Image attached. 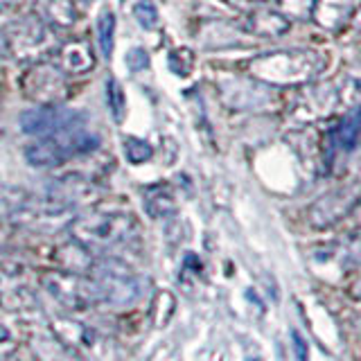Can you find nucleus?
<instances>
[{
  "mask_svg": "<svg viewBox=\"0 0 361 361\" xmlns=\"http://www.w3.org/2000/svg\"><path fill=\"white\" fill-rule=\"evenodd\" d=\"M127 66L131 73L147 71V68H149V54H147L145 48H131L127 52Z\"/></svg>",
  "mask_w": 361,
  "mask_h": 361,
  "instance_id": "24",
  "label": "nucleus"
},
{
  "mask_svg": "<svg viewBox=\"0 0 361 361\" xmlns=\"http://www.w3.org/2000/svg\"><path fill=\"white\" fill-rule=\"evenodd\" d=\"M68 233L90 253H106L133 242L140 224L124 210H86L68 224Z\"/></svg>",
  "mask_w": 361,
  "mask_h": 361,
  "instance_id": "2",
  "label": "nucleus"
},
{
  "mask_svg": "<svg viewBox=\"0 0 361 361\" xmlns=\"http://www.w3.org/2000/svg\"><path fill=\"white\" fill-rule=\"evenodd\" d=\"M88 276H93V280L97 282L102 302L124 307V305H131L140 298L138 278H135L122 262H116V259L93 262Z\"/></svg>",
  "mask_w": 361,
  "mask_h": 361,
  "instance_id": "5",
  "label": "nucleus"
},
{
  "mask_svg": "<svg viewBox=\"0 0 361 361\" xmlns=\"http://www.w3.org/2000/svg\"><path fill=\"white\" fill-rule=\"evenodd\" d=\"M293 336V350H296V355H298V361H307L310 355H307V343L302 341V336L298 332H291Z\"/></svg>",
  "mask_w": 361,
  "mask_h": 361,
  "instance_id": "25",
  "label": "nucleus"
},
{
  "mask_svg": "<svg viewBox=\"0 0 361 361\" xmlns=\"http://www.w3.org/2000/svg\"><path fill=\"white\" fill-rule=\"evenodd\" d=\"M56 66L61 68L66 75H84L95 68V52L90 43L84 39L66 41L59 50H56Z\"/></svg>",
  "mask_w": 361,
  "mask_h": 361,
  "instance_id": "10",
  "label": "nucleus"
},
{
  "mask_svg": "<svg viewBox=\"0 0 361 361\" xmlns=\"http://www.w3.org/2000/svg\"><path fill=\"white\" fill-rule=\"evenodd\" d=\"M133 16L138 20V25L147 32H152L158 25V11L152 0H138L133 5Z\"/></svg>",
  "mask_w": 361,
  "mask_h": 361,
  "instance_id": "21",
  "label": "nucleus"
},
{
  "mask_svg": "<svg viewBox=\"0 0 361 361\" xmlns=\"http://www.w3.org/2000/svg\"><path fill=\"white\" fill-rule=\"evenodd\" d=\"M355 289H361V282H359V285H357ZM355 296H357V298H361V291H355Z\"/></svg>",
  "mask_w": 361,
  "mask_h": 361,
  "instance_id": "29",
  "label": "nucleus"
},
{
  "mask_svg": "<svg viewBox=\"0 0 361 361\" xmlns=\"http://www.w3.org/2000/svg\"><path fill=\"white\" fill-rule=\"evenodd\" d=\"M350 23H353V27L357 32H361V5L353 9V16H350Z\"/></svg>",
  "mask_w": 361,
  "mask_h": 361,
  "instance_id": "26",
  "label": "nucleus"
},
{
  "mask_svg": "<svg viewBox=\"0 0 361 361\" xmlns=\"http://www.w3.org/2000/svg\"><path fill=\"white\" fill-rule=\"evenodd\" d=\"M291 30V20L282 14L280 9H269V7H257L248 11L246 16V32L255 34L262 39H278L285 37Z\"/></svg>",
  "mask_w": 361,
  "mask_h": 361,
  "instance_id": "11",
  "label": "nucleus"
},
{
  "mask_svg": "<svg viewBox=\"0 0 361 361\" xmlns=\"http://www.w3.org/2000/svg\"><path fill=\"white\" fill-rule=\"evenodd\" d=\"M7 52L18 61H34L45 52L50 43V25H45L39 14L23 16L9 23L3 34Z\"/></svg>",
  "mask_w": 361,
  "mask_h": 361,
  "instance_id": "6",
  "label": "nucleus"
},
{
  "mask_svg": "<svg viewBox=\"0 0 361 361\" xmlns=\"http://www.w3.org/2000/svg\"><path fill=\"white\" fill-rule=\"evenodd\" d=\"M11 3H14V0H0V11H5Z\"/></svg>",
  "mask_w": 361,
  "mask_h": 361,
  "instance_id": "28",
  "label": "nucleus"
},
{
  "mask_svg": "<svg viewBox=\"0 0 361 361\" xmlns=\"http://www.w3.org/2000/svg\"><path fill=\"white\" fill-rule=\"evenodd\" d=\"M325 61H327L325 56L316 50H305V48L274 50L248 61V75L255 82L271 88L310 86L323 73Z\"/></svg>",
  "mask_w": 361,
  "mask_h": 361,
  "instance_id": "1",
  "label": "nucleus"
},
{
  "mask_svg": "<svg viewBox=\"0 0 361 361\" xmlns=\"http://www.w3.org/2000/svg\"><path fill=\"white\" fill-rule=\"evenodd\" d=\"M43 289L71 312H84L102 302V293L93 276L75 274V271H45L41 276Z\"/></svg>",
  "mask_w": 361,
  "mask_h": 361,
  "instance_id": "4",
  "label": "nucleus"
},
{
  "mask_svg": "<svg viewBox=\"0 0 361 361\" xmlns=\"http://www.w3.org/2000/svg\"><path fill=\"white\" fill-rule=\"evenodd\" d=\"M353 3L350 0H314L312 20L323 30L336 32L341 30L345 23H350L353 16Z\"/></svg>",
  "mask_w": 361,
  "mask_h": 361,
  "instance_id": "13",
  "label": "nucleus"
},
{
  "mask_svg": "<svg viewBox=\"0 0 361 361\" xmlns=\"http://www.w3.org/2000/svg\"><path fill=\"white\" fill-rule=\"evenodd\" d=\"M142 206L147 210V214L154 219H167L172 217L176 212V197L169 185L165 183H158L145 190L142 195Z\"/></svg>",
  "mask_w": 361,
  "mask_h": 361,
  "instance_id": "15",
  "label": "nucleus"
},
{
  "mask_svg": "<svg viewBox=\"0 0 361 361\" xmlns=\"http://www.w3.org/2000/svg\"><path fill=\"white\" fill-rule=\"evenodd\" d=\"M84 3H86V5H88V3H93V0H84Z\"/></svg>",
  "mask_w": 361,
  "mask_h": 361,
  "instance_id": "31",
  "label": "nucleus"
},
{
  "mask_svg": "<svg viewBox=\"0 0 361 361\" xmlns=\"http://www.w3.org/2000/svg\"><path fill=\"white\" fill-rule=\"evenodd\" d=\"M37 14L45 25L56 30H68L77 20V7L73 0H39Z\"/></svg>",
  "mask_w": 361,
  "mask_h": 361,
  "instance_id": "14",
  "label": "nucleus"
},
{
  "mask_svg": "<svg viewBox=\"0 0 361 361\" xmlns=\"http://www.w3.org/2000/svg\"><path fill=\"white\" fill-rule=\"evenodd\" d=\"M361 203V180L341 185L327 195L319 197L307 208V224L316 231L332 228L334 224L345 219Z\"/></svg>",
  "mask_w": 361,
  "mask_h": 361,
  "instance_id": "8",
  "label": "nucleus"
},
{
  "mask_svg": "<svg viewBox=\"0 0 361 361\" xmlns=\"http://www.w3.org/2000/svg\"><path fill=\"white\" fill-rule=\"evenodd\" d=\"M359 135H361V106L350 111L348 116L327 133V158L353 152Z\"/></svg>",
  "mask_w": 361,
  "mask_h": 361,
  "instance_id": "12",
  "label": "nucleus"
},
{
  "mask_svg": "<svg viewBox=\"0 0 361 361\" xmlns=\"http://www.w3.org/2000/svg\"><path fill=\"white\" fill-rule=\"evenodd\" d=\"M116 14H113L111 9H104L97 18V39H99V48H102V54L109 56L113 54V45H116Z\"/></svg>",
  "mask_w": 361,
  "mask_h": 361,
  "instance_id": "17",
  "label": "nucleus"
},
{
  "mask_svg": "<svg viewBox=\"0 0 361 361\" xmlns=\"http://www.w3.org/2000/svg\"><path fill=\"white\" fill-rule=\"evenodd\" d=\"M235 3H240V5H264V3H269V0H235Z\"/></svg>",
  "mask_w": 361,
  "mask_h": 361,
  "instance_id": "27",
  "label": "nucleus"
},
{
  "mask_svg": "<svg viewBox=\"0 0 361 361\" xmlns=\"http://www.w3.org/2000/svg\"><path fill=\"white\" fill-rule=\"evenodd\" d=\"M106 102H109L111 116L116 118V122H122V116H124V90L113 77L106 82Z\"/></svg>",
  "mask_w": 361,
  "mask_h": 361,
  "instance_id": "22",
  "label": "nucleus"
},
{
  "mask_svg": "<svg viewBox=\"0 0 361 361\" xmlns=\"http://www.w3.org/2000/svg\"><path fill=\"white\" fill-rule=\"evenodd\" d=\"M195 68V54L190 48H174L169 52V71L178 77H188Z\"/></svg>",
  "mask_w": 361,
  "mask_h": 361,
  "instance_id": "20",
  "label": "nucleus"
},
{
  "mask_svg": "<svg viewBox=\"0 0 361 361\" xmlns=\"http://www.w3.org/2000/svg\"><path fill=\"white\" fill-rule=\"evenodd\" d=\"M84 127V116L79 111L66 109L61 104H45L30 109L20 116V129L23 133L39 138V135H48L56 131L79 129Z\"/></svg>",
  "mask_w": 361,
  "mask_h": 361,
  "instance_id": "9",
  "label": "nucleus"
},
{
  "mask_svg": "<svg viewBox=\"0 0 361 361\" xmlns=\"http://www.w3.org/2000/svg\"><path fill=\"white\" fill-rule=\"evenodd\" d=\"M343 262L350 267H361V231H357L343 246Z\"/></svg>",
  "mask_w": 361,
  "mask_h": 361,
  "instance_id": "23",
  "label": "nucleus"
},
{
  "mask_svg": "<svg viewBox=\"0 0 361 361\" xmlns=\"http://www.w3.org/2000/svg\"><path fill=\"white\" fill-rule=\"evenodd\" d=\"M56 259L66 267V271H75V274H88L90 267H93V262H95L93 253L75 240L56 251Z\"/></svg>",
  "mask_w": 361,
  "mask_h": 361,
  "instance_id": "16",
  "label": "nucleus"
},
{
  "mask_svg": "<svg viewBox=\"0 0 361 361\" xmlns=\"http://www.w3.org/2000/svg\"><path fill=\"white\" fill-rule=\"evenodd\" d=\"M99 147V138L84 127L56 131L48 135H39L25 147V158L34 167H56L75 156H84L95 152Z\"/></svg>",
  "mask_w": 361,
  "mask_h": 361,
  "instance_id": "3",
  "label": "nucleus"
},
{
  "mask_svg": "<svg viewBox=\"0 0 361 361\" xmlns=\"http://www.w3.org/2000/svg\"><path fill=\"white\" fill-rule=\"evenodd\" d=\"M278 7L289 20H312L314 0H278Z\"/></svg>",
  "mask_w": 361,
  "mask_h": 361,
  "instance_id": "19",
  "label": "nucleus"
},
{
  "mask_svg": "<svg viewBox=\"0 0 361 361\" xmlns=\"http://www.w3.org/2000/svg\"><path fill=\"white\" fill-rule=\"evenodd\" d=\"M122 147H124V156H127V161L133 165L152 161V156H154V147L142 138H135V135H127Z\"/></svg>",
  "mask_w": 361,
  "mask_h": 361,
  "instance_id": "18",
  "label": "nucleus"
},
{
  "mask_svg": "<svg viewBox=\"0 0 361 361\" xmlns=\"http://www.w3.org/2000/svg\"><path fill=\"white\" fill-rule=\"evenodd\" d=\"M23 93L37 106L45 104H61L68 97V82L66 73L56 63L39 61L32 63L20 79Z\"/></svg>",
  "mask_w": 361,
  "mask_h": 361,
  "instance_id": "7",
  "label": "nucleus"
},
{
  "mask_svg": "<svg viewBox=\"0 0 361 361\" xmlns=\"http://www.w3.org/2000/svg\"><path fill=\"white\" fill-rule=\"evenodd\" d=\"M0 361H16L14 357H0Z\"/></svg>",
  "mask_w": 361,
  "mask_h": 361,
  "instance_id": "30",
  "label": "nucleus"
}]
</instances>
